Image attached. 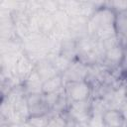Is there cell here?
I'll return each instance as SVG.
<instances>
[{
	"instance_id": "obj_1",
	"label": "cell",
	"mask_w": 127,
	"mask_h": 127,
	"mask_svg": "<svg viewBox=\"0 0 127 127\" xmlns=\"http://www.w3.org/2000/svg\"><path fill=\"white\" fill-rule=\"evenodd\" d=\"M90 94V85L85 80L73 81L68 87V95L73 102L86 101Z\"/></svg>"
},
{
	"instance_id": "obj_2",
	"label": "cell",
	"mask_w": 127,
	"mask_h": 127,
	"mask_svg": "<svg viewBox=\"0 0 127 127\" xmlns=\"http://www.w3.org/2000/svg\"><path fill=\"white\" fill-rule=\"evenodd\" d=\"M101 118L105 127H122L125 122V117L122 111L118 109L106 110L102 114Z\"/></svg>"
},
{
	"instance_id": "obj_3",
	"label": "cell",
	"mask_w": 127,
	"mask_h": 127,
	"mask_svg": "<svg viewBox=\"0 0 127 127\" xmlns=\"http://www.w3.org/2000/svg\"><path fill=\"white\" fill-rule=\"evenodd\" d=\"M63 84V77L61 74H56L46 80L43 81L42 83V94L43 95H48L55 93L58 91Z\"/></svg>"
},
{
	"instance_id": "obj_4",
	"label": "cell",
	"mask_w": 127,
	"mask_h": 127,
	"mask_svg": "<svg viewBox=\"0 0 127 127\" xmlns=\"http://www.w3.org/2000/svg\"><path fill=\"white\" fill-rule=\"evenodd\" d=\"M124 52H125V48H123L122 45L120 44L118 46H115L111 49L106 50L105 51V59L109 63L116 64L120 65L121 61L124 56Z\"/></svg>"
},
{
	"instance_id": "obj_5",
	"label": "cell",
	"mask_w": 127,
	"mask_h": 127,
	"mask_svg": "<svg viewBox=\"0 0 127 127\" xmlns=\"http://www.w3.org/2000/svg\"><path fill=\"white\" fill-rule=\"evenodd\" d=\"M27 123L32 127H48L50 124V118L48 114H35L29 115Z\"/></svg>"
},
{
	"instance_id": "obj_6",
	"label": "cell",
	"mask_w": 127,
	"mask_h": 127,
	"mask_svg": "<svg viewBox=\"0 0 127 127\" xmlns=\"http://www.w3.org/2000/svg\"><path fill=\"white\" fill-rule=\"evenodd\" d=\"M120 65H121V67L123 68V70H126V69H127V49H125L124 56H123V59H122V61H121Z\"/></svg>"
},
{
	"instance_id": "obj_7",
	"label": "cell",
	"mask_w": 127,
	"mask_h": 127,
	"mask_svg": "<svg viewBox=\"0 0 127 127\" xmlns=\"http://www.w3.org/2000/svg\"><path fill=\"white\" fill-rule=\"evenodd\" d=\"M122 113H123V115H124V117H125V120L127 119V103H126V105L122 108Z\"/></svg>"
}]
</instances>
